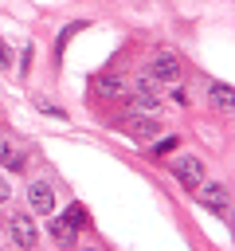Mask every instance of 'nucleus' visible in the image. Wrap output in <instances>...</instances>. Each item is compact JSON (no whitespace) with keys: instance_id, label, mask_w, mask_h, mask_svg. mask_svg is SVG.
<instances>
[{"instance_id":"f257e3e1","label":"nucleus","mask_w":235,"mask_h":251,"mask_svg":"<svg viewBox=\"0 0 235 251\" xmlns=\"http://www.w3.org/2000/svg\"><path fill=\"white\" fill-rule=\"evenodd\" d=\"M172 173H176V180H180L184 188H200V184H204V161L192 157V153H180Z\"/></svg>"},{"instance_id":"f03ea898","label":"nucleus","mask_w":235,"mask_h":251,"mask_svg":"<svg viewBox=\"0 0 235 251\" xmlns=\"http://www.w3.org/2000/svg\"><path fill=\"white\" fill-rule=\"evenodd\" d=\"M8 231H12V243H16V247H24V251H31V247H35V239H39V231H35V220H27L24 212L8 220Z\"/></svg>"},{"instance_id":"7ed1b4c3","label":"nucleus","mask_w":235,"mask_h":251,"mask_svg":"<svg viewBox=\"0 0 235 251\" xmlns=\"http://www.w3.org/2000/svg\"><path fill=\"white\" fill-rule=\"evenodd\" d=\"M27 200H31L35 212H55V188H51L47 180H35V184L27 188Z\"/></svg>"},{"instance_id":"20e7f679","label":"nucleus","mask_w":235,"mask_h":251,"mask_svg":"<svg viewBox=\"0 0 235 251\" xmlns=\"http://www.w3.org/2000/svg\"><path fill=\"white\" fill-rule=\"evenodd\" d=\"M149 75L168 82V78H176V75H180V59H176V55H157V59L149 63Z\"/></svg>"},{"instance_id":"39448f33","label":"nucleus","mask_w":235,"mask_h":251,"mask_svg":"<svg viewBox=\"0 0 235 251\" xmlns=\"http://www.w3.org/2000/svg\"><path fill=\"white\" fill-rule=\"evenodd\" d=\"M0 165H4L8 173H24V169H27V157H24L16 145H8V141L0 137Z\"/></svg>"},{"instance_id":"423d86ee","label":"nucleus","mask_w":235,"mask_h":251,"mask_svg":"<svg viewBox=\"0 0 235 251\" xmlns=\"http://www.w3.org/2000/svg\"><path fill=\"white\" fill-rule=\"evenodd\" d=\"M200 200L215 212H227V188L223 184H200Z\"/></svg>"},{"instance_id":"0eeeda50","label":"nucleus","mask_w":235,"mask_h":251,"mask_svg":"<svg viewBox=\"0 0 235 251\" xmlns=\"http://www.w3.org/2000/svg\"><path fill=\"white\" fill-rule=\"evenodd\" d=\"M157 106H161V94H157V86H153L149 78H145V82H137V110H149V114H153Z\"/></svg>"},{"instance_id":"6e6552de","label":"nucleus","mask_w":235,"mask_h":251,"mask_svg":"<svg viewBox=\"0 0 235 251\" xmlns=\"http://www.w3.org/2000/svg\"><path fill=\"white\" fill-rule=\"evenodd\" d=\"M231 94H235V90H231L227 82H212V90H208V98H212V106H219V110H231V102H235Z\"/></svg>"},{"instance_id":"1a4fd4ad","label":"nucleus","mask_w":235,"mask_h":251,"mask_svg":"<svg viewBox=\"0 0 235 251\" xmlns=\"http://www.w3.org/2000/svg\"><path fill=\"white\" fill-rule=\"evenodd\" d=\"M74 231H78V227H70L63 216H59V220H51V239H55V243L70 247V243H74Z\"/></svg>"},{"instance_id":"9d476101","label":"nucleus","mask_w":235,"mask_h":251,"mask_svg":"<svg viewBox=\"0 0 235 251\" xmlns=\"http://www.w3.org/2000/svg\"><path fill=\"white\" fill-rule=\"evenodd\" d=\"M94 90H98L102 98H114V94H121V78H110V75H106V78L94 82Z\"/></svg>"},{"instance_id":"9b49d317","label":"nucleus","mask_w":235,"mask_h":251,"mask_svg":"<svg viewBox=\"0 0 235 251\" xmlns=\"http://www.w3.org/2000/svg\"><path fill=\"white\" fill-rule=\"evenodd\" d=\"M125 126H129L137 137H153V133H157V122H145V118H129Z\"/></svg>"},{"instance_id":"f8f14e48","label":"nucleus","mask_w":235,"mask_h":251,"mask_svg":"<svg viewBox=\"0 0 235 251\" xmlns=\"http://www.w3.org/2000/svg\"><path fill=\"white\" fill-rule=\"evenodd\" d=\"M63 220H67L70 227H82V224H86V212H82V204H70V208L63 212Z\"/></svg>"},{"instance_id":"ddd939ff","label":"nucleus","mask_w":235,"mask_h":251,"mask_svg":"<svg viewBox=\"0 0 235 251\" xmlns=\"http://www.w3.org/2000/svg\"><path fill=\"white\" fill-rule=\"evenodd\" d=\"M168 98H172L176 106H188V94H184V86H172V90H168Z\"/></svg>"},{"instance_id":"4468645a","label":"nucleus","mask_w":235,"mask_h":251,"mask_svg":"<svg viewBox=\"0 0 235 251\" xmlns=\"http://www.w3.org/2000/svg\"><path fill=\"white\" fill-rule=\"evenodd\" d=\"M8 63H12V51H8V43L0 39V67H8Z\"/></svg>"},{"instance_id":"2eb2a0df","label":"nucleus","mask_w":235,"mask_h":251,"mask_svg":"<svg viewBox=\"0 0 235 251\" xmlns=\"http://www.w3.org/2000/svg\"><path fill=\"white\" fill-rule=\"evenodd\" d=\"M8 196H12V188H8V180L0 176V204H8Z\"/></svg>"},{"instance_id":"dca6fc26","label":"nucleus","mask_w":235,"mask_h":251,"mask_svg":"<svg viewBox=\"0 0 235 251\" xmlns=\"http://www.w3.org/2000/svg\"><path fill=\"white\" fill-rule=\"evenodd\" d=\"M82 251H98V247H82Z\"/></svg>"}]
</instances>
